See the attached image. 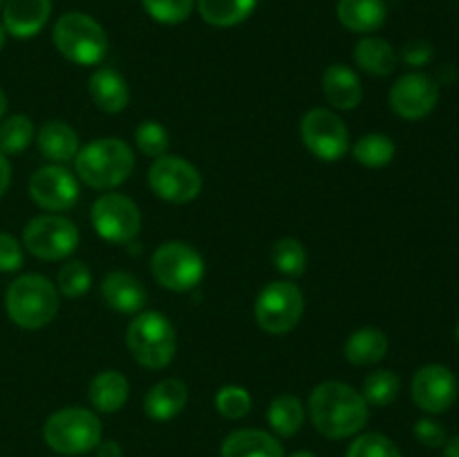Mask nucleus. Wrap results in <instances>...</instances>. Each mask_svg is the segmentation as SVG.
<instances>
[{
	"instance_id": "obj_1",
	"label": "nucleus",
	"mask_w": 459,
	"mask_h": 457,
	"mask_svg": "<svg viewBox=\"0 0 459 457\" xmlns=\"http://www.w3.org/2000/svg\"><path fill=\"white\" fill-rule=\"evenodd\" d=\"M309 419L314 428L330 439H345L361 433L370 417V406L359 390L343 381H323L309 394Z\"/></svg>"
},
{
	"instance_id": "obj_2",
	"label": "nucleus",
	"mask_w": 459,
	"mask_h": 457,
	"mask_svg": "<svg viewBox=\"0 0 459 457\" xmlns=\"http://www.w3.org/2000/svg\"><path fill=\"white\" fill-rule=\"evenodd\" d=\"M74 170L85 186L94 191H112L133 175L134 152L117 137L94 139L76 152Z\"/></svg>"
},
{
	"instance_id": "obj_3",
	"label": "nucleus",
	"mask_w": 459,
	"mask_h": 457,
	"mask_svg": "<svg viewBox=\"0 0 459 457\" xmlns=\"http://www.w3.org/2000/svg\"><path fill=\"white\" fill-rule=\"evenodd\" d=\"M4 309L12 323H16L22 330H40L49 325L58 314L56 285L40 273L18 276L7 287Z\"/></svg>"
},
{
	"instance_id": "obj_4",
	"label": "nucleus",
	"mask_w": 459,
	"mask_h": 457,
	"mask_svg": "<svg viewBox=\"0 0 459 457\" xmlns=\"http://www.w3.org/2000/svg\"><path fill=\"white\" fill-rule=\"evenodd\" d=\"M126 343L139 366L161 370L178 352V332L161 312H139L130 321Z\"/></svg>"
},
{
	"instance_id": "obj_5",
	"label": "nucleus",
	"mask_w": 459,
	"mask_h": 457,
	"mask_svg": "<svg viewBox=\"0 0 459 457\" xmlns=\"http://www.w3.org/2000/svg\"><path fill=\"white\" fill-rule=\"evenodd\" d=\"M54 45L58 54L74 65L92 67L106 58L108 34L99 21L83 12H67L54 22Z\"/></svg>"
},
{
	"instance_id": "obj_6",
	"label": "nucleus",
	"mask_w": 459,
	"mask_h": 457,
	"mask_svg": "<svg viewBox=\"0 0 459 457\" xmlns=\"http://www.w3.org/2000/svg\"><path fill=\"white\" fill-rule=\"evenodd\" d=\"M101 421L92 410L81 406L61 408L43 424V439L58 455H85L101 442Z\"/></svg>"
},
{
	"instance_id": "obj_7",
	"label": "nucleus",
	"mask_w": 459,
	"mask_h": 457,
	"mask_svg": "<svg viewBox=\"0 0 459 457\" xmlns=\"http://www.w3.org/2000/svg\"><path fill=\"white\" fill-rule=\"evenodd\" d=\"M305 312V296L290 280H273L263 287L255 298V323L267 334L281 336L294 330Z\"/></svg>"
},
{
	"instance_id": "obj_8",
	"label": "nucleus",
	"mask_w": 459,
	"mask_h": 457,
	"mask_svg": "<svg viewBox=\"0 0 459 457\" xmlns=\"http://www.w3.org/2000/svg\"><path fill=\"white\" fill-rule=\"evenodd\" d=\"M151 272L164 289L191 291L204 278V258L195 246L170 240L155 249L151 258Z\"/></svg>"
},
{
	"instance_id": "obj_9",
	"label": "nucleus",
	"mask_w": 459,
	"mask_h": 457,
	"mask_svg": "<svg viewBox=\"0 0 459 457\" xmlns=\"http://www.w3.org/2000/svg\"><path fill=\"white\" fill-rule=\"evenodd\" d=\"M79 228L70 218L58 213L39 215L30 220L22 231V245L34 258L58 263L70 258L79 246Z\"/></svg>"
},
{
	"instance_id": "obj_10",
	"label": "nucleus",
	"mask_w": 459,
	"mask_h": 457,
	"mask_svg": "<svg viewBox=\"0 0 459 457\" xmlns=\"http://www.w3.org/2000/svg\"><path fill=\"white\" fill-rule=\"evenodd\" d=\"M90 220L101 240L130 245L142 231V211L121 193H103L90 209Z\"/></svg>"
},
{
	"instance_id": "obj_11",
	"label": "nucleus",
	"mask_w": 459,
	"mask_h": 457,
	"mask_svg": "<svg viewBox=\"0 0 459 457\" xmlns=\"http://www.w3.org/2000/svg\"><path fill=\"white\" fill-rule=\"evenodd\" d=\"M300 139L305 148L321 161H339L350 152L348 125L334 110L312 108L300 121Z\"/></svg>"
},
{
	"instance_id": "obj_12",
	"label": "nucleus",
	"mask_w": 459,
	"mask_h": 457,
	"mask_svg": "<svg viewBox=\"0 0 459 457\" xmlns=\"http://www.w3.org/2000/svg\"><path fill=\"white\" fill-rule=\"evenodd\" d=\"M148 184L160 200L170 204H188L200 195L202 175L184 157L164 155L152 161Z\"/></svg>"
},
{
	"instance_id": "obj_13",
	"label": "nucleus",
	"mask_w": 459,
	"mask_h": 457,
	"mask_svg": "<svg viewBox=\"0 0 459 457\" xmlns=\"http://www.w3.org/2000/svg\"><path fill=\"white\" fill-rule=\"evenodd\" d=\"M388 101L397 116L406 121H420L437 106L439 83L424 72H408L394 81Z\"/></svg>"
},
{
	"instance_id": "obj_14",
	"label": "nucleus",
	"mask_w": 459,
	"mask_h": 457,
	"mask_svg": "<svg viewBox=\"0 0 459 457\" xmlns=\"http://www.w3.org/2000/svg\"><path fill=\"white\" fill-rule=\"evenodd\" d=\"M30 197L39 209L58 213L79 200V179L61 164H49L36 170L30 179Z\"/></svg>"
},
{
	"instance_id": "obj_15",
	"label": "nucleus",
	"mask_w": 459,
	"mask_h": 457,
	"mask_svg": "<svg viewBox=\"0 0 459 457\" xmlns=\"http://www.w3.org/2000/svg\"><path fill=\"white\" fill-rule=\"evenodd\" d=\"M412 401L429 415H442L455 403L457 379L446 366L430 363L420 367L412 376Z\"/></svg>"
},
{
	"instance_id": "obj_16",
	"label": "nucleus",
	"mask_w": 459,
	"mask_h": 457,
	"mask_svg": "<svg viewBox=\"0 0 459 457\" xmlns=\"http://www.w3.org/2000/svg\"><path fill=\"white\" fill-rule=\"evenodd\" d=\"M52 16V0H4L3 27L13 39H34Z\"/></svg>"
},
{
	"instance_id": "obj_17",
	"label": "nucleus",
	"mask_w": 459,
	"mask_h": 457,
	"mask_svg": "<svg viewBox=\"0 0 459 457\" xmlns=\"http://www.w3.org/2000/svg\"><path fill=\"white\" fill-rule=\"evenodd\" d=\"M101 296L110 309L119 314H139L148 303V291L134 273L108 272L101 282Z\"/></svg>"
},
{
	"instance_id": "obj_18",
	"label": "nucleus",
	"mask_w": 459,
	"mask_h": 457,
	"mask_svg": "<svg viewBox=\"0 0 459 457\" xmlns=\"http://www.w3.org/2000/svg\"><path fill=\"white\" fill-rule=\"evenodd\" d=\"M323 94L336 110H354L363 99L361 79L345 63H332L323 72Z\"/></svg>"
},
{
	"instance_id": "obj_19",
	"label": "nucleus",
	"mask_w": 459,
	"mask_h": 457,
	"mask_svg": "<svg viewBox=\"0 0 459 457\" xmlns=\"http://www.w3.org/2000/svg\"><path fill=\"white\" fill-rule=\"evenodd\" d=\"M188 388L179 379H161L152 385L143 399V410L152 421H170L186 408Z\"/></svg>"
},
{
	"instance_id": "obj_20",
	"label": "nucleus",
	"mask_w": 459,
	"mask_h": 457,
	"mask_svg": "<svg viewBox=\"0 0 459 457\" xmlns=\"http://www.w3.org/2000/svg\"><path fill=\"white\" fill-rule=\"evenodd\" d=\"M336 16L345 30L370 36L372 31L384 27L388 18V4L385 0H339Z\"/></svg>"
},
{
	"instance_id": "obj_21",
	"label": "nucleus",
	"mask_w": 459,
	"mask_h": 457,
	"mask_svg": "<svg viewBox=\"0 0 459 457\" xmlns=\"http://www.w3.org/2000/svg\"><path fill=\"white\" fill-rule=\"evenodd\" d=\"M36 146H39L40 155L45 160L54 161V164H67L76 157L81 151L79 134L65 121L52 119L48 124L40 125L39 134H36Z\"/></svg>"
},
{
	"instance_id": "obj_22",
	"label": "nucleus",
	"mask_w": 459,
	"mask_h": 457,
	"mask_svg": "<svg viewBox=\"0 0 459 457\" xmlns=\"http://www.w3.org/2000/svg\"><path fill=\"white\" fill-rule=\"evenodd\" d=\"M90 97H92L94 106L108 115H117V112L126 110L130 101V90L124 76L119 72L110 70V67H99L94 74L90 76Z\"/></svg>"
},
{
	"instance_id": "obj_23",
	"label": "nucleus",
	"mask_w": 459,
	"mask_h": 457,
	"mask_svg": "<svg viewBox=\"0 0 459 457\" xmlns=\"http://www.w3.org/2000/svg\"><path fill=\"white\" fill-rule=\"evenodd\" d=\"M222 457H282V444L276 435L258 428L233 430L222 442Z\"/></svg>"
},
{
	"instance_id": "obj_24",
	"label": "nucleus",
	"mask_w": 459,
	"mask_h": 457,
	"mask_svg": "<svg viewBox=\"0 0 459 457\" xmlns=\"http://www.w3.org/2000/svg\"><path fill=\"white\" fill-rule=\"evenodd\" d=\"M88 397L94 410L103 412V415H112V412L121 410L128 401L130 384L121 372L103 370L90 381Z\"/></svg>"
},
{
	"instance_id": "obj_25",
	"label": "nucleus",
	"mask_w": 459,
	"mask_h": 457,
	"mask_svg": "<svg viewBox=\"0 0 459 457\" xmlns=\"http://www.w3.org/2000/svg\"><path fill=\"white\" fill-rule=\"evenodd\" d=\"M388 348L390 341L385 332H381L379 327H361L348 336L343 352L352 366H375L384 361Z\"/></svg>"
},
{
	"instance_id": "obj_26",
	"label": "nucleus",
	"mask_w": 459,
	"mask_h": 457,
	"mask_svg": "<svg viewBox=\"0 0 459 457\" xmlns=\"http://www.w3.org/2000/svg\"><path fill=\"white\" fill-rule=\"evenodd\" d=\"M354 63L361 67L366 74L388 76L397 70V52L393 45L379 36H363L354 47Z\"/></svg>"
},
{
	"instance_id": "obj_27",
	"label": "nucleus",
	"mask_w": 459,
	"mask_h": 457,
	"mask_svg": "<svg viewBox=\"0 0 459 457\" xmlns=\"http://www.w3.org/2000/svg\"><path fill=\"white\" fill-rule=\"evenodd\" d=\"M258 0H195L202 21L211 27L242 25L255 12Z\"/></svg>"
},
{
	"instance_id": "obj_28",
	"label": "nucleus",
	"mask_w": 459,
	"mask_h": 457,
	"mask_svg": "<svg viewBox=\"0 0 459 457\" xmlns=\"http://www.w3.org/2000/svg\"><path fill=\"white\" fill-rule=\"evenodd\" d=\"M267 421L278 437H294L305 421V408L296 394H278L267 408Z\"/></svg>"
},
{
	"instance_id": "obj_29",
	"label": "nucleus",
	"mask_w": 459,
	"mask_h": 457,
	"mask_svg": "<svg viewBox=\"0 0 459 457\" xmlns=\"http://www.w3.org/2000/svg\"><path fill=\"white\" fill-rule=\"evenodd\" d=\"M350 151H352L354 160L366 168H384L394 160L397 146L388 134L368 133L361 139H357V143Z\"/></svg>"
},
{
	"instance_id": "obj_30",
	"label": "nucleus",
	"mask_w": 459,
	"mask_h": 457,
	"mask_svg": "<svg viewBox=\"0 0 459 457\" xmlns=\"http://www.w3.org/2000/svg\"><path fill=\"white\" fill-rule=\"evenodd\" d=\"M34 137V121L27 115H12L0 121V152L4 155H18L27 151Z\"/></svg>"
},
{
	"instance_id": "obj_31",
	"label": "nucleus",
	"mask_w": 459,
	"mask_h": 457,
	"mask_svg": "<svg viewBox=\"0 0 459 457\" xmlns=\"http://www.w3.org/2000/svg\"><path fill=\"white\" fill-rule=\"evenodd\" d=\"M402 392V379L394 375L393 370H375L366 376L363 381V399L368 401V406L384 408L390 406L394 399Z\"/></svg>"
},
{
	"instance_id": "obj_32",
	"label": "nucleus",
	"mask_w": 459,
	"mask_h": 457,
	"mask_svg": "<svg viewBox=\"0 0 459 457\" xmlns=\"http://www.w3.org/2000/svg\"><path fill=\"white\" fill-rule=\"evenodd\" d=\"M272 263L282 276L299 278L307 269V251H305L303 242L296 237H281L272 246Z\"/></svg>"
},
{
	"instance_id": "obj_33",
	"label": "nucleus",
	"mask_w": 459,
	"mask_h": 457,
	"mask_svg": "<svg viewBox=\"0 0 459 457\" xmlns=\"http://www.w3.org/2000/svg\"><path fill=\"white\" fill-rule=\"evenodd\" d=\"M134 143H137L143 155L157 160V157L169 155L170 134L164 124L155 119H146L134 128Z\"/></svg>"
},
{
	"instance_id": "obj_34",
	"label": "nucleus",
	"mask_w": 459,
	"mask_h": 457,
	"mask_svg": "<svg viewBox=\"0 0 459 457\" xmlns=\"http://www.w3.org/2000/svg\"><path fill=\"white\" fill-rule=\"evenodd\" d=\"M90 287H92V273H90L88 264L70 260L58 269V294L67 296V298H81V296L88 294Z\"/></svg>"
},
{
	"instance_id": "obj_35",
	"label": "nucleus",
	"mask_w": 459,
	"mask_h": 457,
	"mask_svg": "<svg viewBox=\"0 0 459 457\" xmlns=\"http://www.w3.org/2000/svg\"><path fill=\"white\" fill-rule=\"evenodd\" d=\"M148 16L161 25H179L193 13L195 0H142Z\"/></svg>"
},
{
	"instance_id": "obj_36",
	"label": "nucleus",
	"mask_w": 459,
	"mask_h": 457,
	"mask_svg": "<svg viewBox=\"0 0 459 457\" xmlns=\"http://www.w3.org/2000/svg\"><path fill=\"white\" fill-rule=\"evenodd\" d=\"M215 408L224 419H242L251 412V394L242 385H222L215 392Z\"/></svg>"
},
{
	"instance_id": "obj_37",
	"label": "nucleus",
	"mask_w": 459,
	"mask_h": 457,
	"mask_svg": "<svg viewBox=\"0 0 459 457\" xmlns=\"http://www.w3.org/2000/svg\"><path fill=\"white\" fill-rule=\"evenodd\" d=\"M345 457H403L397 444L381 433H366L359 435L350 444Z\"/></svg>"
},
{
	"instance_id": "obj_38",
	"label": "nucleus",
	"mask_w": 459,
	"mask_h": 457,
	"mask_svg": "<svg viewBox=\"0 0 459 457\" xmlns=\"http://www.w3.org/2000/svg\"><path fill=\"white\" fill-rule=\"evenodd\" d=\"M25 263L22 246L12 233L0 231V273H13Z\"/></svg>"
},
{
	"instance_id": "obj_39",
	"label": "nucleus",
	"mask_w": 459,
	"mask_h": 457,
	"mask_svg": "<svg viewBox=\"0 0 459 457\" xmlns=\"http://www.w3.org/2000/svg\"><path fill=\"white\" fill-rule=\"evenodd\" d=\"M415 437L426 448H442L448 442L446 428L439 421L429 419V417H424V419H420L415 424Z\"/></svg>"
},
{
	"instance_id": "obj_40",
	"label": "nucleus",
	"mask_w": 459,
	"mask_h": 457,
	"mask_svg": "<svg viewBox=\"0 0 459 457\" xmlns=\"http://www.w3.org/2000/svg\"><path fill=\"white\" fill-rule=\"evenodd\" d=\"M435 56V47L429 43V40L415 39L411 43L403 45L402 49V58L403 63H408L411 67H424L433 61Z\"/></svg>"
},
{
	"instance_id": "obj_41",
	"label": "nucleus",
	"mask_w": 459,
	"mask_h": 457,
	"mask_svg": "<svg viewBox=\"0 0 459 457\" xmlns=\"http://www.w3.org/2000/svg\"><path fill=\"white\" fill-rule=\"evenodd\" d=\"M9 184H12V164L4 152H0V197L7 193Z\"/></svg>"
},
{
	"instance_id": "obj_42",
	"label": "nucleus",
	"mask_w": 459,
	"mask_h": 457,
	"mask_svg": "<svg viewBox=\"0 0 459 457\" xmlns=\"http://www.w3.org/2000/svg\"><path fill=\"white\" fill-rule=\"evenodd\" d=\"M97 457H121V446L117 442H99V446L94 448Z\"/></svg>"
},
{
	"instance_id": "obj_43",
	"label": "nucleus",
	"mask_w": 459,
	"mask_h": 457,
	"mask_svg": "<svg viewBox=\"0 0 459 457\" xmlns=\"http://www.w3.org/2000/svg\"><path fill=\"white\" fill-rule=\"evenodd\" d=\"M444 457H459V435L444 444Z\"/></svg>"
},
{
	"instance_id": "obj_44",
	"label": "nucleus",
	"mask_w": 459,
	"mask_h": 457,
	"mask_svg": "<svg viewBox=\"0 0 459 457\" xmlns=\"http://www.w3.org/2000/svg\"><path fill=\"white\" fill-rule=\"evenodd\" d=\"M7 94H4V90L0 88V121H3V116H4V112H7Z\"/></svg>"
},
{
	"instance_id": "obj_45",
	"label": "nucleus",
	"mask_w": 459,
	"mask_h": 457,
	"mask_svg": "<svg viewBox=\"0 0 459 457\" xmlns=\"http://www.w3.org/2000/svg\"><path fill=\"white\" fill-rule=\"evenodd\" d=\"M4 43H7V31H4L3 25H0V49L4 47Z\"/></svg>"
},
{
	"instance_id": "obj_46",
	"label": "nucleus",
	"mask_w": 459,
	"mask_h": 457,
	"mask_svg": "<svg viewBox=\"0 0 459 457\" xmlns=\"http://www.w3.org/2000/svg\"><path fill=\"white\" fill-rule=\"evenodd\" d=\"M290 457H316V455H312V453H307V451H300V453H294V455H290Z\"/></svg>"
},
{
	"instance_id": "obj_47",
	"label": "nucleus",
	"mask_w": 459,
	"mask_h": 457,
	"mask_svg": "<svg viewBox=\"0 0 459 457\" xmlns=\"http://www.w3.org/2000/svg\"><path fill=\"white\" fill-rule=\"evenodd\" d=\"M3 4H4V0H0V9H3Z\"/></svg>"
},
{
	"instance_id": "obj_48",
	"label": "nucleus",
	"mask_w": 459,
	"mask_h": 457,
	"mask_svg": "<svg viewBox=\"0 0 459 457\" xmlns=\"http://www.w3.org/2000/svg\"><path fill=\"white\" fill-rule=\"evenodd\" d=\"M457 341H459V325H457Z\"/></svg>"
}]
</instances>
